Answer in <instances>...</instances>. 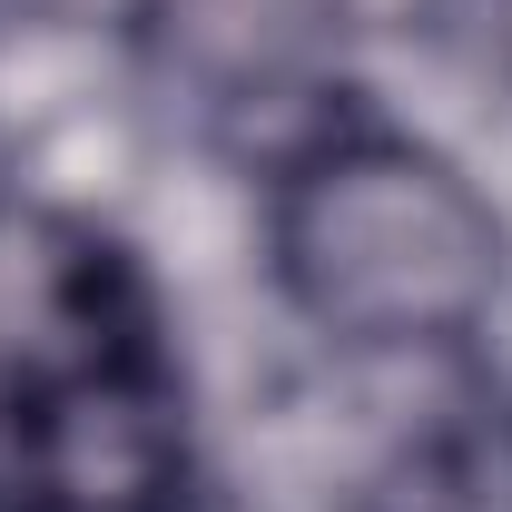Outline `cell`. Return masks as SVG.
<instances>
[{"mask_svg":"<svg viewBox=\"0 0 512 512\" xmlns=\"http://www.w3.org/2000/svg\"><path fill=\"white\" fill-rule=\"evenodd\" d=\"M207 414L109 207L0 178V512H197Z\"/></svg>","mask_w":512,"mask_h":512,"instance_id":"cell-1","label":"cell"},{"mask_svg":"<svg viewBox=\"0 0 512 512\" xmlns=\"http://www.w3.org/2000/svg\"><path fill=\"white\" fill-rule=\"evenodd\" d=\"M247 178L256 276L316 355L365 375L493 355L512 316V207L453 138L355 89Z\"/></svg>","mask_w":512,"mask_h":512,"instance_id":"cell-2","label":"cell"},{"mask_svg":"<svg viewBox=\"0 0 512 512\" xmlns=\"http://www.w3.org/2000/svg\"><path fill=\"white\" fill-rule=\"evenodd\" d=\"M119 30L148 69V99L188 109L247 168L365 89L335 0H128Z\"/></svg>","mask_w":512,"mask_h":512,"instance_id":"cell-3","label":"cell"},{"mask_svg":"<svg viewBox=\"0 0 512 512\" xmlns=\"http://www.w3.org/2000/svg\"><path fill=\"white\" fill-rule=\"evenodd\" d=\"M345 512H512V384H483L444 424L384 444Z\"/></svg>","mask_w":512,"mask_h":512,"instance_id":"cell-4","label":"cell"},{"mask_svg":"<svg viewBox=\"0 0 512 512\" xmlns=\"http://www.w3.org/2000/svg\"><path fill=\"white\" fill-rule=\"evenodd\" d=\"M345 10V30H355V50L365 40H384V30H434V20H453L463 0H335Z\"/></svg>","mask_w":512,"mask_h":512,"instance_id":"cell-5","label":"cell"},{"mask_svg":"<svg viewBox=\"0 0 512 512\" xmlns=\"http://www.w3.org/2000/svg\"><path fill=\"white\" fill-rule=\"evenodd\" d=\"M463 10H483V40H493V60L512 79V0H463Z\"/></svg>","mask_w":512,"mask_h":512,"instance_id":"cell-6","label":"cell"}]
</instances>
